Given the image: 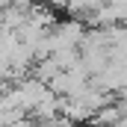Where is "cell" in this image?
Instances as JSON below:
<instances>
[{
	"mask_svg": "<svg viewBox=\"0 0 127 127\" xmlns=\"http://www.w3.org/2000/svg\"><path fill=\"white\" fill-rule=\"evenodd\" d=\"M15 6H32V3H41V0H12Z\"/></svg>",
	"mask_w": 127,
	"mask_h": 127,
	"instance_id": "1",
	"label": "cell"
}]
</instances>
